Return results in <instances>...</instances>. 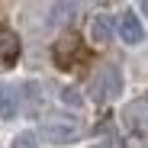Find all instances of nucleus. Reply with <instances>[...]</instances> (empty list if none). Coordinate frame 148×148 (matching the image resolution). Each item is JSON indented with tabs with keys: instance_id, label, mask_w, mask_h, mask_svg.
Listing matches in <instances>:
<instances>
[{
	"instance_id": "nucleus-1",
	"label": "nucleus",
	"mask_w": 148,
	"mask_h": 148,
	"mask_svg": "<svg viewBox=\"0 0 148 148\" xmlns=\"http://www.w3.org/2000/svg\"><path fill=\"white\" fill-rule=\"evenodd\" d=\"M87 93L93 97L97 103H110V100H116V97L122 93V71H119L116 64L97 68L93 77H90V84H87Z\"/></svg>"
},
{
	"instance_id": "nucleus-2",
	"label": "nucleus",
	"mask_w": 148,
	"mask_h": 148,
	"mask_svg": "<svg viewBox=\"0 0 148 148\" xmlns=\"http://www.w3.org/2000/svg\"><path fill=\"white\" fill-rule=\"evenodd\" d=\"M42 135L52 145H71V142L81 138V122L68 119V116H48L42 122Z\"/></svg>"
},
{
	"instance_id": "nucleus-3",
	"label": "nucleus",
	"mask_w": 148,
	"mask_h": 148,
	"mask_svg": "<svg viewBox=\"0 0 148 148\" xmlns=\"http://www.w3.org/2000/svg\"><path fill=\"white\" fill-rule=\"evenodd\" d=\"M119 39L126 42V45H138L142 39H145V29H142V23H138V16L132 13V10H126V13H119Z\"/></svg>"
},
{
	"instance_id": "nucleus-4",
	"label": "nucleus",
	"mask_w": 148,
	"mask_h": 148,
	"mask_svg": "<svg viewBox=\"0 0 148 148\" xmlns=\"http://www.w3.org/2000/svg\"><path fill=\"white\" fill-rule=\"evenodd\" d=\"M122 122L129 129H142L148 126V97H135V100L122 110Z\"/></svg>"
},
{
	"instance_id": "nucleus-5",
	"label": "nucleus",
	"mask_w": 148,
	"mask_h": 148,
	"mask_svg": "<svg viewBox=\"0 0 148 148\" xmlns=\"http://www.w3.org/2000/svg\"><path fill=\"white\" fill-rule=\"evenodd\" d=\"M16 58H19V39H16L10 29L0 26V64H3V68H13Z\"/></svg>"
},
{
	"instance_id": "nucleus-6",
	"label": "nucleus",
	"mask_w": 148,
	"mask_h": 148,
	"mask_svg": "<svg viewBox=\"0 0 148 148\" xmlns=\"http://www.w3.org/2000/svg\"><path fill=\"white\" fill-rule=\"evenodd\" d=\"M110 39H113V23L106 16H90V23H87V42L106 45Z\"/></svg>"
},
{
	"instance_id": "nucleus-7",
	"label": "nucleus",
	"mask_w": 148,
	"mask_h": 148,
	"mask_svg": "<svg viewBox=\"0 0 148 148\" xmlns=\"http://www.w3.org/2000/svg\"><path fill=\"white\" fill-rule=\"evenodd\" d=\"M52 58H55V64H58V68H64V71H68L74 61H77V39H61V42H55Z\"/></svg>"
},
{
	"instance_id": "nucleus-8",
	"label": "nucleus",
	"mask_w": 148,
	"mask_h": 148,
	"mask_svg": "<svg viewBox=\"0 0 148 148\" xmlns=\"http://www.w3.org/2000/svg\"><path fill=\"white\" fill-rule=\"evenodd\" d=\"M19 116V93L10 84H0V119H16Z\"/></svg>"
},
{
	"instance_id": "nucleus-9",
	"label": "nucleus",
	"mask_w": 148,
	"mask_h": 148,
	"mask_svg": "<svg viewBox=\"0 0 148 148\" xmlns=\"http://www.w3.org/2000/svg\"><path fill=\"white\" fill-rule=\"evenodd\" d=\"M10 148H39V135H36L32 129H23V132H16V135H13Z\"/></svg>"
},
{
	"instance_id": "nucleus-10",
	"label": "nucleus",
	"mask_w": 148,
	"mask_h": 148,
	"mask_svg": "<svg viewBox=\"0 0 148 148\" xmlns=\"http://www.w3.org/2000/svg\"><path fill=\"white\" fill-rule=\"evenodd\" d=\"M61 100H64L68 106H84V97H81L77 87H61Z\"/></svg>"
},
{
	"instance_id": "nucleus-11",
	"label": "nucleus",
	"mask_w": 148,
	"mask_h": 148,
	"mask_svg": "<svg viewBox=\"0 0 148 148\" xmlns=\"http://www.w3.org/2000/svg\"><path fill=\"white\" fill-rule=\"evenodd\" d=\"M138 10H142V13H145V16H148V0H145V3H142V7H138Z\"/></svg>"
}]
</instances>
